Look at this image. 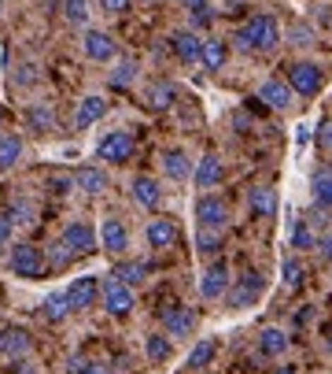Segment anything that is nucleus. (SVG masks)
<instances>
[{"label":"nucleus","mask_w":332,"mask_h":374,"mask_svg":"<svg viewBox=\"0 0 332 374\" xmlns=\"http://www.w3.org/2000/svg\"><path fill=\"white\" fill-rule=\"evenodd\" d=\"M237 41H240V48H259V52H270V48H277V41H280V30H277V23L270 19V15H255V19L237 34Z\"/></svg>","instance_id":"obj_1"},{"label":"nucleus","mask_w":332,"mask_h":374,"mask_svg":"<svg viewBox=\"0 0 332 374\" xmlns=\"http://www.w3.org/2000/svg\"><path fill=\"white\" fill-rule=\"evenodd\" d=\"M8 267H11V274H19V278L33 282V278H41V274H45L48 259H45V252L37 245H15L11 256H8Z\"/></svg>","instance_id":"obj_2"},{"label":"nucleus","mask_w":332,"mask_h":374,"mask_svg":"<svg viewBox=\"0 0 332 374\" xmlns=\"http://www.w3.org/2000/svg\"><path fill=\"white\" fill-rule=\"evenodd\" d=\"M100 300H104V312L114 315V319H126L133 307H137V297H133V289L122 285L119 278H111L100 285Z\"/></svg>","instance_id":"obj_3"},{"label":"nucleus","mask_w":332,"mask_h":374,"mask_svg":"<svg viewBox=\"0 0 332 374\" xmlns=\"http://www.w3.org/2000/svg\"><path fill=\"white\" fill-rule=\"evenodd\" d=\"M63 245L71 249L74 256H89V252H96L100 249V234L93 230V222H85V219H74V222H66V230H63Z\"/></svg>","instance_id":"obj_4"},{"label":"nucleus","mask_w":332,"mask_h":374,"mask_svg":"<svg viewBox=\"0 0 332 374\" xmlns=\"http://www.w3.org/2000/svg\"><path fill=\"white\" fill-rule=\"evenodd\" d=\"M133 149H137L133 134H126V130H111L107 137H100L96 159H107V164H126V159L133 156Z\"/></svg>","instance_id":"obj_5"},{"label":"nucleus","mask_w":332,"mask_h":374,"mask_svg":"<svg viewBox=\"0 0 332 374\" xmlns=\"http://www.w3.org/2000/svg\"><path fill=\"white\" fill-rule=\"evenodd\" d=\"M229 307L232 312H240V307H251L259 297H262V274L259 271H244L237 285H229Z\"/></svg>","instance_id":"obj_6"},{"label":"nucleus","mask_w":332,"mask_h":374,"mask_svg":"<svg viewBox=\"0 0 332 374\" xmlns=\"http://www.w3.org/2000/svg\"><path fill=\"white\" fill-rule=\"evenodd\" d=\"M232 278H229V264L225 259H214V264L203 271V278H199V297L203 300H222L229 293Z\"/></svg>","instance_id":"obj_7"},{"label":"nucleus","mask_w":332,"mask_h":374,"mask_svg":"<svg viewBox=\"0 0 332 374\" xmlns=\"http://www.w3.org/2000/svg\"><path fill=\"white\" fill-rule=\"evenodd\" d=\"M196 222L203 226V230H225V222H229V208H225V200H218V197H211V193H203V197L196 200Z\"/></svg>","instance_id":"obj_8"},{"label":"nucleus","mask_w":332,"mask_h":374,"mask_svg":"<svg viewBox=\"0 0 332 374\" xmlns=\"http://www.w3.org/2000/svg\"><path fill=\"white\" fill-rule=\"evenodd\" d=\"M66 300H71V312H89V307L100 300V278L96 274H81V278H74L71 289H66Z\"/></svg>","instance_id":"obj_9"},{"label":"nucleus","mask_w":332,"mask_h":374,"mask_svg":"<svg viewBox=\"0 0 332 374\" xmlns=\"http://www.w3.org/2000/svg\"><path fill=\"white\" fill-rule=\"evenodd\" d=\"M162 330L170 341H185L196 334V312L192 307H166L162 312Z\"/></svg>","instance_id":"obj_10"},{"label":"nucleus","mask_w":332,"mask_h":374,"mask_svg":"<svg viewBox=\"0 0 332 374\" xmlns=\"http://www.w3.org/2000/svg\"><path fill=\"white\" fill-rule=\"evenodd\" d=\"M100 245H104L111 256H126V249H129V230H126V222L114 219V215H107L104 226H100Z\"/></svg>","instance_id":"obj_11"},{"label":"nucleus","mask_w":332,"mask_h":374,"mask_svg":"<svg viewBox=\"0 0 332 374\" xmlns=\"http://www.w3.org/2000/svg\"><path fill=\"white\" fill-rule=\"evenodd\" d=\"M74 189L89 193V197H100V193H107V189H111V178H107L104 167L85 164V167H78V171H74Z\"/></svg>","instance_id":"obj_12"},{"label":"nucleus","mask_w":332,"mask_h":374,"mask_svg":"<svg viewBox=\"0 0 332 374\" xmlns=\"http://www.w3.org/2000/svg\"><path fill=\"white\" fill-rule=\"evenodd\" d=\"M30 348H33V337L23 327H4L0 330V356H8V360H23V356H30Z\"/></svg>","instance_id":"obj_13"},{"label":"nucleus","mask_w":332,"mask_h":374,"mask_svg":"<svg viewBox=\"0 0 332 374\" xmlns=\"http://www.w3.org/2000/svg\"><path fill=\"white\" fill-rule=\"evenodd\" d=\"M288 82H292L295 93L314 96L321 89V67H318V63H295V67L288 71Z\"/></svg>","instance_id":"obj_14"},{"label":"nucleus","mask_w":332,"mask_h":374,"mask_svg":"<svg viewBox=\"0 0 332 374\" xmlns=\"http://www.w3.org/2000/svg\"><path fill=\"white\" fill-rule=\"evenodd\" d=\"M81 45H85V56L96 60V63H111L114 56H119V45H114V38L104 34V30H89Z\"/></svg>","instance_id":"obj_15"},{"label":"nucleus","mask_w":332,"mask_h":374,"mask_svg":"<svg viewBox=\"0 0 332 374\" xmlns=\"http://www.w3.org/2000/svg\"><path fill=\"white\" fill-rule=\"evenodd\" d=\"M107 115V101L104 96H81V104H78V111H74V130H89L93 123H100Z\"/></svg>","instance_id":"obj_16"},{"label":"nucleus","mask_w":332,"mask_h":374,"mask_svg":"<svg viewBox=\"0 0 332 374\" xmlns=\"http://www.w3.org/2000/svg\"><path fill=\"white\" fill-rule=\"evenodd\" d=\"M129 193H133V200H137L141 208H159V200H162V189H159V182L152 174H137L129 182Z\"/></svg>","instance_id":"obj_17"},{"label":"nucleus","mask_w":332,"mask_h":374,"mask_svg":"<svg viewBox=\"0 0 332 374\" xmlns=\"http://www.w3.org/2000/svg\"><path fill=\"white\" fill-rule=\"evenodd\" d=\"M259 101H262L266 108L288 111V108H292V86H285V82H277V78H270V82H262V86H259Z\"/></svg>","instance_id":"obj_18"},{"label":"nucleus","mask_w":332,"mask_h":374,"mask_svg":"<svg viewBox=\"0 0 332 374\" xmlns=\"http://www.w3.org/2000/svg\"><path fill=\"white\" fill-rule=\"evenodd\" d=\"M148 245L152 249H174L177 245V222L174 219H152L148 222Z\"/></svg>","instance_id":"obj_19"},{"label":"nucleus","mask_w":332,"mask_h":374,"mask_svg":"<svg viewBox=\"0 0 332 374\" xmlns=\"http://www.w3.org/2000/svg\"><path fill=\"white\" fill-rule=\"evenodd\" d=\"M222 174H225L222 159L214 156V152H207V156L196 164V189H214V186L222 182Z\"/></svg>","instance_id":"obj_20"},{"label":"nucleus","mask_w":332,"mask_h":374,"mask_svg":"<svg viewBox=\"0 0 332 374\" xmlns=\"http://www.w3.org/2000/svg\"><path fill=\"white\" fill-rule=\"evenodd\" d=\"M162 171H166V178H174V182H185V178L192 174L189 156L181 152V149H166L162 152Z\"/></svg>","instance_id":"obj_21"},{"label":"nucleus","mask_w":332,"mask_h":374,"mask_svg":"<svg viewBox=\"0 0 332 374\" xmlns=\"http://www.w3.org/2000/svg\"><path fill=\"white\" fill-rule=\"evenodd\" d=\"M247 204H251V211H255L259 219H270L273 211H277V193L270 186H255L251 197H247Z\"/></svg>","instance_id":"obj_22"},{"label":"nucleus","mask_w":332,"mask_h":374,"mask_svg":"<svg viewBox=\"0 0 332 374\" xmlns=\"http://www.w3.org/2000/svg\"><path fill=\"white\" fill-rule=\"evenodd\" d=\"M19 159H23V137L4 134L0 137V171H15Z\"/></svg>","instance_id":"obj_23"},{"label":"nucleus","mask_w":332,"mask_h":374,"mask_svg":"<svg viewBox=\"0 0 332 374\" xmlns=\"http://www.w3.org/2000/svg\"><path fill=\"white\" fill-rule=\"evenodd\" d=\"M174 52L185 60V63H196L199 52H203V41H199L192 30H181V34H174Z\"/></svg>","instance_id":"obj_24"},{"label":"nucleus","mask_w":332,"mask_h":374,"mask_svg":"<svg viewBox=\"0 0 332 374\" xmlns=\"http://www.w3.org/2000/svg\"><path fill=\"white\" fill-rule=\"evenodd\" d=\"M310 189H314V200L321 208H332V167H318L310 178Z\"/></svg>","instance_id":"obj_25"},{"label":"nucleus","mask_w":332,"mask_h":374,"mask_svg":"<svg viewBox=\"0 0 332 374\" xmlns=\"http://www.w3.org/2000/svg\"><path fill=\"white\" fill-rule=\"evenodd\" d=\"M259 348H262V356H285V352H288V334H285V330H277V327L262 330Z\"/></svg>","instance_id":"obj_26"},{"label":"nucleus","mask_w":332,"mask_h":374,"mask_svg":"<svg viewBox=\"0 0 332 374\" xmlns=\"http://www.w3.org/2000/svg\"><path fill=\"white\" fill-rule=\"evenodd\" d=\"M41 315H45V322H63L66 315H71V300H66V293H52V297L41 304Z\"/></svg>","instance_id":"obj_27"},{"label":"nucleus","mask_w":332,"mask_h":374,"mask_svg":"<svg viewBox=\"0 0 332 374\" xmlns=\"http://www.w3.org/2000/svg\"><path fill=\"white\" fill-rule=\"evenodd\" d=\"M26 126L33 130V134H48V130L56 126V115H52V108H45V104H33L26 111Z\"/></svg>","instance_id":"obj_28"},{"label":"nucleus","mask_w":332,"mask_h":374,"mask_svg":"<svg viewBox=\"0 0 332 374\" xmlns=\"http://www.w3.org/2000/svg\"><path fill=\"white\" fill-rule=\"evenodd\" d=\"M225 41H203V52H199V63H203L207 71H222L225 67Z\"/></svg>","instance_id":"obj_29"},{"label":"nucleus","mask_w":332,"mask_h":374,"mask_svg":"<svg viewBox=\"0 0 332 374\" xmlns=\"http://www.w3.org/2000/svg\"><path fill=\"white\" fill-rule=\"evenodd\" d=\"M144 348H148V360H152V363H166V360H170V352H174V341L166 334H152Z\"/></svg>","instance_id":"obj_30"},{"label":"nucleus","mask_w":332,"mask_h":374,"mask_svg":"<svg viewBox=\"0 0 332 374\" xmlns=\"http://www.w3.org/2000/svg\"><path fill=\"white\" fill-rule=\"evenodd\" d=\"M214 348H218V345H214L211 337L196 341V348L189 352V367H192V370H203V367H211V360H214Z\"/></svg>","instance_id":"obj_31"},{"label":"nucleus","mask_w":332,"mask_h":374,"mask_svg":"<svg viewBox=\"0 0 332 374\" xmlns=\"http://www.w3.org/2000/svg\"><path fill=\"white\" fill-rule=\"evenodd\" d=\"M144 274H148V264H119L111 278H119L122 285L133 289V285H141V282H144Z\"/></svg>","instance_id":"obj_32"},{"label":"nucleus","mask_w":332,"mask_h":374,"mask_svg":"<svg viewBox=\"0 0 332 374\" xmlns=\"http://www.w3.org/2000/svg\"><path fill=\"white\" fill-rule=\"evenodd\" d=\"M218 249H222V230H203V226H199V234H196V252L214 256Z\"/></svg>","instance_id":"obj_33"},{"label":"nucleus","mask_w":332,"mask_h":374,"mask_svg":"<svg viewBox=\"0 0 332 374\" xmlns=\"http://www.w3.org/2000/svg\"><path fill=\"white\" fill-rule=\"evenodd\" d=\"M280 282H285L288 289H299V285H303V264H299L295 256H288L285 264H280Z\"/></svg>","instance_id":"obj_34"},{"label":"nucleus","mask_w":332,"mask_h":374,"mask_svg":"<svg viewBox=\"0 0 332 374\" xmlns=\"http://www.w3.org/2000/svg\"><path fill=\"white\" fill-rule=\"evenodd\" d=\"M63 15H66V23L85 26L89 23V4L85 0H63Z\"/></svg>","instance_id":"obj_35"},{"label":"nucleus","mask_w":332,"mask_h":374,"mask_svg":"<svg viewBox=\"0 0 332 374\" xmlns=\"http://www.w3.org/2000/svg\"><path fill=\"white\" fill-rule=\"evenodd\" d=\"M148 104L152 108H170L174 104V86L170 82H155L152 89H148Z\"/></svg>","instance_id":"obj_36"},{"label":"nucleus","mask_w":332,"mask_h":374,"mask_svg":"<svg viewBox=\"0 0 332 374\" xmlns=\"http://www.w3.org/2000/svg\"><path fill=\"white\" fill-rule=\"evenodd\" d=\"M107 82H111L114 89H126V86H133V82H137V67H133V63L126 60V63H119V67L111 71V78H107Z\"/></svg>","instance_id":"obj_37"},{"label":"nucleus","mask_w":332,"mask_h":374,"mask_svg":"<svg viewBox=\"0 0 332 374\" xmlns=\"http://www.w3.org/2000/svg\"><path fill=\"white\" fill-rule=\"evenodd\" d=\"M292 249H318V237H314V230L307 222H299L292 230Z\"/></svg>","instance_id":"obj_38"},{"label":"nucleus","mask_w":332,"mask_h":374,"mask_svg":"<svg viewBox=\"0 0 332 374\" xmlns=\"http://www.w3.org/2000/svg\"><path fill=\"white\" fill-rule=\"evenodd\" d=\"M71 374H107V367L89 363L85 356H71Z\"/></svg>","instance_id":"obj_39"},{"label":"nucleus","mask_w":332,"mask_h":374,"mask_svg":"<svg viewBox=\"0 0 332 374\" xmlns=\"http://www.w3.org/2000/svg\"><path fill=\"white\" fill-rule=\"evenodd\" d=\"M11 78H15V86H33L37 82V71H33V63H19Z\"/></svg>","instance_id":"obj_40"},{"label":"nucleus","mask_w":332,"mask_h":374,"mask_svg":"<svg viewBox=\"0 0 332 374\" xmlns=\"http://www.w3.org/2000/svg\"><path fill=\"white\" fill-rule=\"evenodd\" d=\"M8 219L19 222V226H26V222H33V208H30V204H15V208L8 211Z\"/></svg>","instance_id":"obj_41"},{"label":"nucleus","mask_w":332,"mask_h":374,"mask_svg":"<svg viewBox=\"0 0 332 374\" xmlns=\"http://www.w3.org/2000/svg\"><path fill=\"white\" fill-rule=\"evenodd\" d=\"M71 259H74V252L66 249L63 241H56V245H52V267H66V264H71Z\"/></svg>","instance_id":"obj_42"},{"label":"nucleus","mask_w":332,"mask_h":374,"mask_svg":"<svg viewBox=\"0 0 332 374\" xmlns=\"http://www.w3.org/2000/svg\"><path fill=\"white\" fill-rule=\"evenodd\" d=\"M11 230H15V222L8 215H0V245H8V241H11Z\"/></svg>","instance_id":"obj_43"},{"label":"nucleus","mask_w":332,"mask_h":374,"mask_svg":"<svg viewBox=\"0 0 332 374\" xmlns=\"http://www.w3.org/2000/svg\"><path fill=\"white\" fill-rule=\"evenodd\" d=\"M100 4H104V11H114V15L129 11V0H100Z\"/></svg>","instance_id":"obj_44"},{"label":"nucleus","mask_w":332,"mask_h":374,"mask_svg":"<svg viewBox=\"0 0 332 374\" xmlns=\"http://www.w3.org/2000/svg\"><path fill=\"white\" fill-rule=\"evenodd\" d=\"M211 23V8H196L192 11V26H207Z\"/></svg>","instance_id":"obj_45"},{"label":"nucleus","mask_w":332,"mask_h":374,"mask_svg":"<svg viewBox=\"0 0 332 374\" xmlns=\"http://www.w3.org/2000/svg\"><path fill=\"white\" fill-rule=\"evenodd\" d=\"M318 252H321L325 259H332V230H328V234H325V237L318 241Z\"/></svg>","instance_id":"obj_46"},{"label":"nucleus","mask_w":332,"mask_h":374,"mask_svg":"<svg viewBox=\"0 0 332 374\" xmlns=\"http://www.w3.org/2000/svg\"><path fill=\"white\" fill-rule=\"evenodd\" d=\"M321 144L332 152V119H328V123H321Z\"/></svg>","instance_id":"obj_47"},{"label":"nucleus","mask_w":332,"mask_h":374,"mask_svg":"<svg viewBox=\"0 0 332 374\" xmlns=\"http://www.w3.org/2000/svg\"><path fill=\"white\" fill-rule=\"evenodd\" d=\"M295 45H310V30L299 26V30H295Z\"/></svg>","instance_id":"obj_48"},{"label":"nucleus","mask_w":332,"mask_h":374,"mask_svg":"<svg viewBox=\"0 0 332 374\" xmlns=\"http://www.w3.org/2000/svg\"><path fill=\"white\" fill-rule=\"evenodd\" d=\"M181 4H185L189 11H196V8H207V0H181Z\"/></svg>","instance_id":"obj_49"},{"label":"nucleus","mask_w":332,"mask_h":374,"mask_svg":"<svg viewBox=\"0 0 332 374\" xmlns=\"http://www.w3.org/2000/svg\"><path fill=\"white\" fill-rule=\"evenodd\" d=\"M277 374H299V370H295V367H280Z\"/></svg>","instance_id":"obj_50"},{"label":"nucleus","mask_w":332,"mask_h":374,"mask_svg":"<svg viewBox=\"0 0 332 374\" xmlns=\"http://www.w3.org/2000/svg\"><path fill=\"white\" fill-rule=\"evenodd\" d=\"M0 4H4V0H0Z\"/></svg>","instance_id":"obj_51"}]
</instances>
